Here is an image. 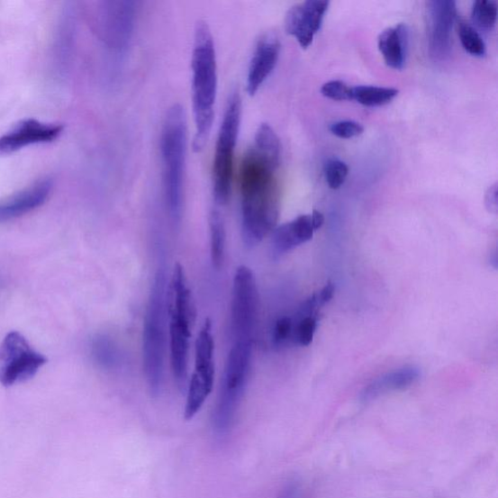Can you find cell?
<instances>
[{
  "label": "cell",
  "instance_id": "cell-1",
  "mask_svg": "<svg viewBox=\"0 0 498 498\" xmlns=\"http://www.w3.org/2000/svg\"><path fill=\"white\" fill-rule=\"evenodd\" d=\"M281 163V141L269 125L263 123L254 143L242 158L240 173L241 233L245 244L254 247L274 230L278 217L276 177Z\"/></svg>",
  "mask_w": 498,
  "mask_h": 498
},
{
  "label": "cell",
  "instance_id": "cell-2",
  "mask_svg": "<svg viewBox=\"0 0 498 498\" xmlns=\"http://www.w3.org/2000/svg\"><path fill=\"white\" fill-rule=\"evenodd\" d=\"M191 68L193 114L196 128L193 149L201 152L211 136L218 86L213 36L204 20L197 22L194 32Z\"/></svg>",
  "mask_w": 498,
  "mask_h": 498
},
{
  "label": "cell",
  "instance_id": "cell-3",
  "mask_svg": "<svg viewBox=\"0 0 498 498\" xmlns=\"http://www.w3.org/2000/svg\"><path fill=\"white\" fill-rule=\"evenodd\" d=\"M186 148V115L177 104L168 108L160 139L165 202L175 224L180 222L184 206Z\"/></svg>",
  "mask_w": 498,
  "mask_h": 498
},
{
  "label": "cell",
  "instance_id": "cell-4",
  "mask_svg": "<svg viewBox=\"0 0 498 498\" xmlns=\"http://www.w3.org/2000/svg\"><path fill=\"white\" fill-rule=\"evenodd\" d=\"M166 275L156 274L143 325V367L153 396L161 394L164 378Z\"/></svg>",
  "mask_w": 498,
  "mask_h": 498
},
{
  "label": "cell",
  "instance_id": "cell-5",
  "mask_svg": "<svg viewBox=\"0 0 498 498\" xmlns=\"http://www.w3.org/2000/svg\"><path fill=\"white\" fill-rule=\"evenodd\" d=\"M253 341H234L226 361L220 396L213 412V430L225 435L232 428L250 368Z\"/></svg>",
  "mask_w": 498,
  "mask_h": 498
},
{
  "label": "cell",
  "instance_id": "cell-6",
  "mask_svg": "<svg viewBox=\"0 0 498 498\" xmlns=\"http://www.w3.org/2000/svg\"><path fill=\"white\" fill-rule=\"evenodd\" d=\"M241 118L239 92L231 95L218 132L213 166V197L217 204H226L232 186L234 157Z\"/></svg>",
  "mask_w": 498,
  "mask_h": 498
},
{
  "label": "cell",
  "instance_id": "cell-7",
  "mask_svg": "<svg viewBox=\"0 0 498 498\" xmlns=\"http://www.w3.org/2000/svg\"><path fill=\"white\" fill-rule=\"evenodd\" d=\"M138 3L130 0L102 3L96 10L95 26L100 39L109 50H127L135 31Z\"/></svg>",
  "mask_w": 498,
  "mask_h": 498
},
{
  "label": "cell",
  "instance_id": "cell-8",
  "mask_svg": "<svg viewBox=\"0 0 498 498\" xmlns=\"http://www.w3.org/2000/svg\"><path fill=\"white\" fill-rule=\"evenodd\" d=\"M46 358L35 351L25 337L9 333L0 344V383L5 386L25 382L38 373Z\"/></svg>",
  "mask_w": 498,
  "mask_h": 498
},
{
  "label": "cell",
  "instance_id": "cell-9",
  "mask_svg": "<svg viewBox=\"0 0 498 498\" xmlns=\"http://www.w3.org/2000/svg\"><path fill=\"white\" fill-rule=\"evenodd\" d=\"M259 295L257 278L246 266L238 268L233 285L232 332L234 341H253Z\"/></svg>",
  "mask_w": 498,
  "mask_h": 498
},
{
  "label": "cell",
  "instance_id": "cell-10",
  "mask_svg": "<svg viewBox=\"0 0 498 498\" xmlns=\"http://www.w3.org/2000/svg\"><path fill=\"white\" fill-rule=\"evenodd\" d=\"M457 5L451 0H434L428 4L429 41L434 59H446L452 50V30Z\"/></svg>",
  "mask_w": 498,
  "mask_h": 498
},
{
  "label": "cell",
  "instance_id": "cell-11",
  "mask_svg": "<svg viewBox=\"0 0 498 498\" xmlns=\"http://www.w3.org/2000/svg\"><path fill=\"white\" fill-rule=\"evenodd\" d=\"M330 5L326 0H307L291 7L285 20L286 32L294 36L303 48H308L321 29Z\"/></svg>",
  "mask_w": 498,
  "mask_h": 498
},
{
  "label": "cell",
  "instance_id": "cell-12",
  "mask_svg": "<svg viewBox=\"0 0 498 498\" xmlns=\"http://www.w3.org/2000/svg\"><path fill=\"white\" fill-rule=\"evenodd\" d=\"M63 131L60 125L46 124L35 119L23 120L0 137V154L14 153L33 144L53 142Z\"/></svg>",
  "mask_w": 498,
  "mask_h": 498
},
{
  "label": "cell",
  "instance_id": "cell-13",
  "mask_svg": "<svg viewBox=\"0 0 498 498\" xmlns=\"http://www.w3.org/2000/svg\"><path fill=\"white\" fill-rule=\"evenodd\" d=\"M281 42L275 33H266L261 36L250 59L248 74V92L250 95L258 93L267 78L275 69Z\"/></svg>",
  "mask_w": 498,
  "mask_h": 498
},
{
  "label": "cell",
  "instance_id": "cell-14",
  "mask_svg": "<svg viewBox=\"0 0 498 498\" xmlns=\"http://www.w3.org/2000/svg\"><path fill=\"white\" fill-rule=\"evenodd\" d=\"M213 356L208 352L196 354L195 371H194L189 384L185 411V417L187 421L198 414L205 400L213 392L215 374Z\"/></svg>",
  "mask_w": 498,
  "mask_h": 498
},
{
  "label": "cell",
  "instance_id": "cell-15",
  "mask_svg": "<svg viewBox=\"0 0 498 498\" xmlns=\"http://www.w3.org/2000/svg\"><path fill=\"white\" fill-rule=\"evenodd\" d=\"M52 190L53 181L45 178L15 195L0 201V223L16 220L40 208L50 197Z\"/></svg>",
  "mask_w": 498,
  "mask_h": 498
},
{
  "label": "cell",
  "instance_id": "cell-16",
  "mask_svg": "<svg viewBox=\"0 0 498 498\" xmlns=\"http://www.w3.org/2000/svg\"><path fill=\"white\" fill-rule=\"evenodd\" d=\"M313 228L311 215H301L294 221L277 227L274 231L272 249L275 258L282 257L290 250L312 240Z\"/></svg>",
  "mask_w": 498,
  "mask_h": 498
},
{
  "label": "cell",
  "instance_id": "cell-17",
  "mask_svg": "<svg viewBox=\"0 0 498 498\" xmlns=\"http://www.w3.org/2000/svg\"><path fill=\"white\" fill-rule=\"evenodd\" d=\"M192 325L171 317L169 342H171L172 368L177 384L182 386L187 379L188 349Z\"/></svg>",
  "mask_w": 498,
  "mask_h": 498
},
{
  "label": "cell",
  "instance_id": "cell-18",
  "mask_svg": "<svg viewBox=\"0 0 498 498\" xmlns=\"http://www.w3.org/2000/svg\"><path fill=\"white\" fill-rule=\"evenodd\" d=\"M420 376V370L416 367H409L394 370L369 384L364 388L360 398L364 403H369L388 392L406 390L414 385Z\"/></svg>",
  "mask_w": 498,
  "mask_h": 498
},
{
  "label": "cell",
  "instance_id": "cell-19",
  "mask_svg": "<svg viewBox=\"0 0 498 498\" xmlns=\"http://www.w3.org/2000/svg\"><path fill=\"white\" fill-rule=\"evenodd\" d=\"M379 50L385 64L394 69H403L409 45V30L404 23L385 30L379 36Z\"/></svg>",
  "mask_w": 498,
  "mask_h": 498
},
{
  "label": "cell",
  "instance_id": "cell-20",
  "mask_svg": "<svg viewBox=\"0 0 498 498\" xmlns=\"http://www.w3.org/2000/svg\"><path fill=\"white\" fill-rule=\"evenodd\" d=\"M211 257L214 268L221 269L225 259L226 229L222 214L213 211L210 215Z\"/></svg>",
  "mask_w": 498,
  "mask_h": 498
},
{
  "label": "cell",
  "instance_id": "cell-21",
  "mask_svg": "<svg viewBox=\"0 0 498 498\" xmlns=\"http://www.w3.org/2000/svg\"><path fill=\"white\" fill-rule=\"evenodd\" d=\"M398 93L394 88L358 86L352 88V100L364 106H382L390 104Z\"/></svg>",
  "mask_w": 498,
  "mask_h": 498
},
{
  "label": "cell",
  "instance_id": "cell-22",
  "mask_svg": "<svg viewBox=\"0 0 498 498\" xmlns=\"http://www.w3.org/2000/svg\"><path fill=\"white\" fill-rule=\"evenodd\" d=\"M458 35L465 50L476 57H483L485 54V44L478 32L474 29L466 21H460L458 23Z\"/></svg>",
  "mask_w": 498,
  "mask_h": 498
},
{
  "label": "cell",
  "instance_id": "cell-23",
  "mask_svg": "<svg viewBox=\"0 0 498 498\" xmlns=\"http://www.w3.org/2000/svg\"><path fill=\"white\" fill-rule=\"evenodd\" d=\"M472 19L478 27L484 30H492L497 20V4L479 0L472 6Z\"/></svg>",
  "mask_w": 498,
  "mask_h": 498
},
{
  "label": "cell",
  "instance_id": "cell-24",
  "mask_svg": "<svg viewBox=\"0 0 498 498\" xmlns=\"http://www.w3.org/2000/svg\"><path fill=\"white\" fill-rule=\"evenodd\" d=\"M293 320L294 328L293 335L291 339L294 340V342L300 346H309L318 327V320L315 315L312 317L303 318L301 320Z\"/></svg>",
  "mask_w": 498,
  "mask_h": 498
},
{
  "label": "cell",
  "instance_id": "cell-25",
  "mask_svg": "<svg viewBox=\"0 0 498 498\" xmlns=\"http://www.w3.org/2000/svg\"><path fill=\"white\" fill-rule=\"evenodd\" d=\"M349 174V167L341 160L330 159L324 165V175L327 185L331 189H339L344 185Z\"/></svg>",
  "mask_w": 498,
  "mask_h": 498
},
{
  "label": "cell",
  "instance_id": "cell-26",
  "mask_svg": "<svg viewBox=\"0 0 498 498\" xmlns=\"http://www.w3.org/2000/svg\"><path fill=\"white\" fill-rule=\"evenodd\" d=\"M321 94L334 101L352 100V88L341 80H331L323 84Z\"/></svg>",
  "mask_w": 498,
  "mask_h": 498
},
{
  "label": "cell",
  "instance_id": "cell-27",
  "mask_svg": "<svg viewBox=\"0 0 498 498\" xmlns=\"http://www.w3.org/2000/svg\"><path fill=\"white\" fill-rule=\"evenodd\" d=\"M113 344L105 337H98L94 340L93 356L104 367L112 366L114 360V349Z\"/></svg>",
  "mask_w": 498,
  "mask_h": 498
},
{
  "label": "cell",
  "instance_id": "cell-28",
  "mask_svg": "<svg viewBox=\"0 0 498 498\" xmlns=\"http://www.w3.org/2000/svg\"><path fill=\"white\" fill-rule=\"evenodd\" d=\"M330 131L334 136L340 139H351L360 136L364 131V128L356 121L345 120L333 123Z\"/></svg>",
  "mask_w": 498,
  "mask_h": 498
},
{
  "label": "cell",
  "instance_id": "cell-29",
  "mask_svg": "<svg viewBox=\"0 0 498 498\" xmlns=\"http://www.w3.org/2000/svg\"><path fill=\"white\" fill-rule=\"evenodd\" d=\"M293 320L288 317L278 319L274 327L273 340L276 346H282L293 335Z\"/></svg>",
  "mask_w": 498,
  "mask_h": 498
},
{
  "label": "cell",
  "instance_id": "cell-30",
  "mask_svg": "<svg viewBox=\"0 0 498 498\" xmlns=\"http://www.w3.org/2000/svg\"><path fill=\"white\" fill-rule=\"evenodd\" d=\"M277 498H303L300 484L296 481L287 483Z\"/></svg>",
  "mask_w": 498,
  "mask_h": 498
},
{
  "label": "cell",
  "instance_id": "cell-31",
  "mask_svg": "<svg viewBox=\"0 0 498 498\" xmlns=\"http://www.w3.org/2000/svg\"><path fill=\"white\" fill-rule=\"evenodd\" d=\"M335 293V286L332 283H328L318 294H315L317 295L318 300L321 303V306L325 305L328 302H330Z\"/></svg>",
  "mask_w": 498,
  "mask_h": 498
},
{
  "label": "cell",
  "instance_id": "cell-32",
  "mask_svg": "<svg viewBox=\"0 0 498 498\" xmlns=\"http://www.w3.org/2000/svg\"><path fill=\"white\" fill-rule=\"evenodd\" d=\"M485 204H487L488 209L491 213H497V188L496 185L492 186L489 189V192L487 194V199H485Z\"/></svg>",
  "mask_w": 498,
  "mask_h": 498
},
{
  "label": "cell",
  "instance_id": "cell-33",
  "mask_svg": "<svg viewBox=\"0 0 498 498\" xmlns=\"http://www.w3.org/2000/svg\"><path fill=\"white\" fill-rule=\"evenodd\" d=\"M313 230H319L324 223V216L321 212L313 211L311 215Z\"/></svg>",
  "mask_w": 498,
  "mask_h": 498
}]
</instances>
